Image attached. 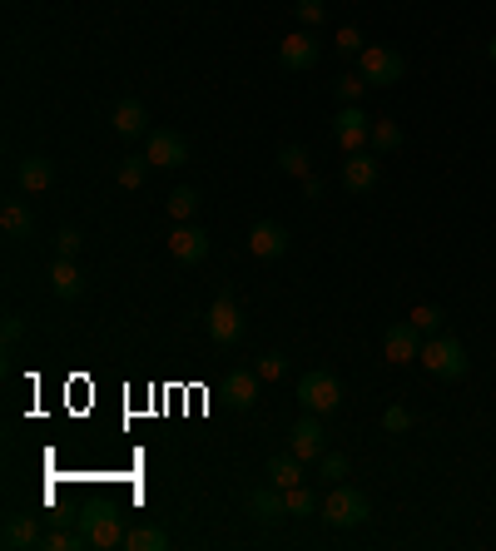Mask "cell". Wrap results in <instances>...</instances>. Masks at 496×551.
Listing matches in <instances>:
<instances>
[{
    "label": "cell",
    "instance_id": "cell-28",
    "mask_svg": "<svg viewBox=\"0 0 496 551\" xmlns=\"http://www.w3.org/2000/svg\"><path fill=\"white\" fill-rule=\"evenodd\" d=\"M80 547H90V537L80 532V527H55V532H45V542H40V551H80Z\"/></svg>",
    "mask_w": 496,
    "mask_h": 551
},
{
    "label": "cell",
    "instance_id": "cell-14",
    "mask_svg": "<svg viewBox=\"0 0 496 551\" xmlns=\"http://www.w3.org/2000/svg\"><path fill=\"white\" fill-rule=\"evenodd\" d=\"M169 254H174L179 264H204V259H209V234H204L199 224H179V229L169 234Z\"/></svg>",
    "mask_w": 496,
    "mask_h": 551
},
{
    "label": "cell",
    "instance_id": "cell-4",
    "mask_svg": "<svg viewBox=\"0 0 496 551\" xmlns=\"http://www.w3.org/2000/svg\"><path fill=\"white\" fill-rule=\"evenodd\" d=\"M358 75L368 80L372 90H392V85L407 75V60H402L397 50H387V45H363V55H358Z\"/></svg>",
    "mask_w": 496,
    "mask_h": 551
},
{
    "label": "cell",
    "instance_id": "cell-25",
    "mask_svg": "<svg viewBox=\"0 0 496 551\" xmlns=\"http://www.w3.org/2000/svg\"><path fill=\"white\" fill-rule=\"evenodd\" d=\"M149 169H154V164H149V154H124L120 169H115V184L134 194V189L144 184V174H149Z\"/></svg>",
    "mask_w": 496,
    "mask_h": 551
},
{
    "label": "cell",
    "instance_id": "cell-34",
    "mask_svg": "<svg viewBox=\"0 0 496 551\" xmlns=\"http://www.w3.org/2000/svg\"><path fill=\"white\" fill-rule=\"evenodd\" d=\"M253 373H258L263 383H278V378L288 373V358H278V353H268V358H258V363H253Z\"/></svg>",
    "mask_w": 496,
    "mask_h": 551
},
{
    "label": "cell",
    "instance_id": "cell-6",
    "mask_svg": "<svg viewBox=\"0 0 496 551\" xmlns=\"http://www.w3.org/2000/svg\"><path fill=\"white\" fill-rule=\"evenodd\" d=\"M248 517L258 522V527H278L283 517H288V492L283 487H273V482H263V487H253L244 497Z\"/></svg>",
    "mask_w": 496,
    "mask_h": 551
},
{
    "label": "cell",
    "instance_id": "cell-27",
    "mask_svg": "<svg viewBox=\"0 0 496 551\" xmlns=\"http://www.w3.org/2000/svg\"><path fill=\"white\" fill-rule=\"evenodd\" d=\"M194 214H199V189L179 184V189L169 194V219H174V224H194Z\"/></svg>",
    "mask_w": 496,
    "mask_h": 551
},
{
    "label": "cell",
    "instance_id": "cell-32",
    "mask_svg": "<svg viewBox=\"0 0 496 551\" xmlns=\"http://www.w3.org/2000/svg\"><path fill=\"white\" fill-rule=\"evenodd\" d=\"M368 90H372V85H368V80H363V75H358V70H353V75H343V80L333 85V95H338L343 105H358V100H363Z\"/></svg>",
    "mask_w": 496,
    "mask_h": 551
},
{
    "label": "cell",
    "instance_id": "cell-9",
    "mask_svg": "<svg viewBox=\"0 0 496 551\" xmlns=\"http://www.w3.org/2000/svg\"><path fill=\"white\" fill-rule=\"evenodd\" d=\"M368 130H372V115H363L358 105H343L338 120H333V139L343 154H363L368 149Z\"/></svg>",
    "mask_w": 496,
    "mask_h": 551
},
{
    "label": "cell",
    "instance_id": "cell-3",
    "mask_svg": "<svg viewBox=\"0 0 496 551\" xmlns=\"http://www.w3.org/2000/svg\"><path fill=\"white\" fill-rule=\"evenodd\" d=\"M298 403H303V413H333L338 403H343V383L328 373V368H308L303 378H298Z\"/></svg>",
    "mask_w": 496,
    "mask_h": 551
},
{
    "label": "cell",
    "instance_id": "cell-23",
    "mask_svg": "<svg viewBox=\"0 0 496 551\" xmlns=\"http://www.w3.org/2000/svg\"><path fill=\"white\" fill-rule=\"evenodd\" d=\"M0 229H5L10 239H30V234H35V214H30L25 204H15V199H10V204L0 209Z\"/></svg>",
    "mask_w": 496,
    "mask_h": 551
},
{
    "label": "cell",
    "instance_id": "cell-15",
    "mask_svg": "<svg viewBox=\"0 0 496 551\" xmlns=\"http://www.w3.org/2000/svg\"><path fill=\"white\" fill-rule=\"evenodd\" d=\"M80 532L90 537V547H124V522L115 512H85L80 517Z\"/></svg>",
    "mask_w": 496,
    "mask_h": 551
},
{
    "label": "cell",
    "instance_id": "cell-35",
    "mask_svg": "<svg viewBox=\"0 0 496 551\" xmlns=\"http://www.w3.org/2000/svg\"><path fill=\"white\" fill-rule=\"evenodd\" d=\"M382 432H392V437H402V432H412V413L392 403V408L382 413Z\"/></svg>",
    "mask_w": 496,
    "mask_h": 551
},
{
    "label": "cell",
    "instance_id": "cell-18",
    "mask_svg": "<svg viewBox=\"0 0 496 551\" xmlns=\"http://www.w3.org/2000/svg\"><path fill=\"white\" fill-rule=\"evenodd\" d=\"M15 179H20V189H25V194H45V189L55 184V164H50L45 154H30V159H20Z\"/></svg>",
    "mask_w": 496,
    "mask_h": 551
},
{
    "label": "cell",
    "instance_id": "cell-24",
    "mask_svg": "<svg viewBox=\"0 0 496 551\" xmlns=\"http://www.w3.org/2000/svg\"><path fill=\"white\" fill-rule=\"evenodd\" d=\"M368 149L372 154H392V149H402V125H397V120H372Z\"/></svg>",
    "mask_w": 496,
    "mask_h": 551
},
{
    "label": "cell",
    "instance_id": "cell-13",
    "mask_svg": "<svg viewBox=\"0 0 496 551\" xmlns=\"http://www.w3.org/2000/svg\"><path fill=\"white\" fill-rule=\"evenodd\" d=\"M288 249H293V239H288L283 224H268V219H263V224L248 229V254H253V259H283Z\"/></svg>",
    "mask_w": 496,
    "mask_h": 551
},
{
    "label": "cell",
    "instance_id": "cell-20",
    "mask_svg": "<svg viewBox=\"0 0 496 551\" xmlns=\"http://www.w3.org/2000/svg\"><path fill=\"white\" fill-rule=\"evenodd\" d=\"M50 293H55V298H80V293H85V278L75 269V259H55V269H50Z\"/></svg>",
    "mask_w": 496,
    "mask_h": 551
},
{
    "label": "cell",
    "instance_id": "cell-11",
    "mask_svg": "<svg viewBox=\"0 0 496 551\" xmlns=\"http://www.w3.org/2000/svg\"><path fill=\"white\" fill-rule=\"evenodd\" d=\"M417 353H422V333H417L407 318H402V323H392V328L382 333V358H387V363H397V368H402V363H417Z\"/></svg>",
    "mask_w": 496,
    "mask_h": 551
},
{
    "label": "cell",
    "instance_id": "cell-7",
    "mask_svg": "<svg viewBox=\"0 0 496 551\" xmlns=\"http://www.w3.org/2000/svg\"><path fill=\"white\" fill-rule=\"evenodd\" d=\"M278 65H283L288 75L313 70V65H318V40H313V30H293V35H283V40H278Z\"/></svg>",
    "mask_w": 496,
    "mask_h": 551
},
{
    "label": "cell",
    "instance_id": "cell-16",
    "mask_svg": "<svg viewBox=\"0 0 496 551\" xmlns=\"http://www.w3.org/2000/svg\"><path fill=\"white\" fill-rule=\"evenodd\" d=\"M40 542H45V532H40L35 517H5V527H0V547L5 551H35Z\"/></svg>",
    "mask_w": 496,
    "mask_h": 551
},
{
    "label": "cell",
    "instance_id": "cell-36",
    "mask_svg": "<svg viewBox=\"0 0 496 551\" xmlns=\"http://www.w3.org/2000/svg\"><path fill=\"white\" fill-rule=\"evenodd\" d=\"M323 15H328V5L323 0H298V20L313 30V25H323Z\"/></svg>",
    "mask_w": 496,
    "mask_h": 551
},
{
    "label": "cell",
    "instance_id": "cell-31",
    "mask_svg": "<svg viewBox=\"0 0 496 551\" xmlns=\"http://www.w3.org/2000/svg\"><path fill=\"white\" fill-rule=\"evenodd\" d=\"M313 467H318V477H323L328 487H338V482L348 477V457H343V452H323Z\"/></svg>",
    "mask_w": 496,
    "mask_h": 551
},
{
    "label": "cell",
    "instance_id": "cell-2",
    "mask_svg": "<svg viewBox=\"0 0 496 551\" xmlns=\"http://www.w3.org/2000/svg\"><path fill=\"white\" fill-rule=\"evenodd\" d=\"M323 522L328 527H363L372 522V502L358 492V487H348V482H338V487H328V497H323Z\"/></svg>",
    "mask_w": 496,
    "mask_h": 551
},
{
    "label": "cell",
    "instance_id": "cell-33",
    "mask_svg": "<svg viewBox=\"0 0 496 551\" xmlns=\"http://www.w3.org/2000/svg\"><path fill=\"white\" fill-rule=\"evenodd\" d=\"M333 45H338V55H363V45H368V40H363V30H358V25H343V30L333 35Z\"/></svg>",
    "mask_w": 496,
    "mask_h": 551
},
{
    "label": "cell",
    "instance_id": "cell-29",
    "mask_svg": "<svg viewBox=\"0 0 496 551\" xmlns=\"http://www.w3.org/2000/svg\"><path fill=\"white\" fill-rule=\"evenodd\" d=\"M313 512H323V497H313L308 482L288 487V517H313Z\"/></svg>",
    "mask_w": 496,
    "mask_h": 551
},
{
    "label": "cell",
    "instance_id": "cell-39",
    "mask_svg": "<svg viewBox=\"0 0 496 551\" xmlns=\"http://www.w3.org/2000/svg\"><path fill=\"white\" fill-rule=\"evenodd\" d=\"M303 194H308V199H323V179H318V174H313V179H303Z\"/></svg>",
    "mask_w": 496,
    "mask_h": 551
},
{
    "label": "cell",
    "instance_id": "cell-10",
    "mask_svg": "<svg viewBox=\"0 0 496 551\" xmlns=\"http://www.w3.org/2000/svg\"><path fill=\"white\" fill-rule=\"evenodd\" d=\"M377 179H382V154L363 149V154H348L343 159V189L348 194H372Z\"/></svg>",
    "mask_w": 496,
    "mask_h": 551
},
{
    "label": "cell",
    "instance_id": "cell-26",
    "mask_svg": "<svg viewBox=\"0 0 496 551\" xmlns=\"http://www.w3.org/2000/svg\"><path fill=\"white\" fill-rule=\"evenodd\" d=\"M278 169H283V174H293L298 184H303V179H313V164H308V149H303V144H283V149H278Z\"/></svg>",
    "mask_w": 496,
    "mask_h": 551
},
{
    "label": "cell",
    "instance_id": "cell-30",
    "mask_svg": "<svg viewBox=\"0 0 496 551\" xmlns=\"http://www.w3.org/2000/svg\"><path fill=\"white\" fill-rule=\"evenodd\" d=\"M407 323H412L422 338H432V333H442V308H432V303H417V308L407 313Z\"/></svg>",
    "mask_w": 496,
    "mask_h": 551
},
{
    "label": "cell",
    "instance_id": "cell-1",
    "mask_svg": "<svg viewBox=\"0 0 496 551\" xmlns=\"http://www.w3.org/2000/svg\"><path fill=\"white\" fill-rule=\"evenodd\" d=\"M417 363H422L432 378L457 383V378H467V343H462V338H452V333H432V338H422Z\"/></svg>",
    "mask_w": 496,
    "mask_h": 551
},
{
    "label": "cell",
    "instance_id": "cell-12",
    "mask_svg": "<svg viewBox=\"0 0 496 551\" xmlns=\"http://www.w3.org/2000/svg\"><path fill=\"white\" fill-rule=\"evenodd\" d=\"M149 164H154V169H179V164H189V139L179 135V130H154V135H149Z\"/></svg>",
    "mask_w": 496,
    "mask_h": 551
},
{
    "label": "cell",
    "instance_id": "cell-19",
    "mask_svg": "<svg viewBox=\"0 0 496 551\" xmlns=\"http://www.w3.org/2000/svg\"><path fill=\"white\" fill-rule=\"evenodd\" d=\"M110 125H115V135H124V139H139L144 130H149V110H144V100H120L115 105V115H110Z\"/></svg>",
    "mask_w": 496,
    "mask_h": 551
},
{
    "label": "cell",
    "instance_id": "cell-38",
    "mask_svg": "<svg viewBox=\"0 0 496 551\" xmlns=\"http://www.w3.org/2000/svg\"><path fill=\"white\" fill-rule=\"evenodd\" d=\"M0 338H5V348H15V343H20V318H15V313H5V323H0Z\"/></svg>",
    "mask_w": 496,
    "mask_h": 551
},
{
    "label": "cell",
    "instance_id": "cell-8",
    "mask_svg": "<svg viewBox=\"0 0 496 551\" xmlns=\"http://www.w3.org/2000/svg\"><path fill=\"white\" fill-rule=\"evenodd\" d=\"M239 333H244L239 303H234L229 293H219V298L209 303V338H214L219 348H234V343H239Z\"/></svg>",
    "mask_w": 496,
    "mask_h": 551
},
{
    "label": "cell",
    "instance_id": "cell-22",
    "mask_svg": "<svg viewBox=\"0 0 496 551\" xmlns=\"http://www.w3.org/2000/svg\"><path fill=\"white\" fill-rule=\"evenodd\" d=\"M169 547V532L164 527H154V522H144V527H129L124 532V551H164Z\"/></svg>",
    "mask_w": 496,
    "mask_h": 551
},
{
    "label": "cell",
    "instance_id": "cell-37",
    "mask_svg": "<svg viewBox=\"0 0 496 551\" xmlns=\"http://www.w3.org/2000/svg\"><path fill=\"white\" fill-rule=\"evenodd\" d=\"M80 254V234L75 229H65L60 239H55V259H75Z\"/></svg>",
    "mask_w": 496,
    "mask_h": 551
},
{
    "label": "cell",
    "instance_id": "cell-40",
    "mask_svg": "<svg viewBox=\"0 0 496 551\" xmlns=\"http://www.w3.org/2000/svg\"><path fill=\"white\" fill-rule=\"evenodd\" d=\"M487 55H492V65H496V35H492V40H487Z\"/></svg>",
    "mask_w": 496,
    "mask_h": 551
},
{
    "label": "cell",
    "instance_id": "cell-21",
    "mask_svg": "<svg viewBox=\"0 0 496 551\" xmlns=\"http://www.w3.org/2000/svg\"><path fill=\"white\" fill-rule=\"evenodd\" d=\"M303 467H308V462H298V457H293V452H283V457H268V482H273V487H283V492H288V487H298V482H303V477H308V472H303Z\"/></svg>",
    "mask_w": 496,
    "mask_h": 551
},
{
    "label": "cell",
    "instance_id": "cell-17",
    "mask_svg": "<svg viewBox=\"0 0 496 551\" xmlns=\"http://www.w3.org/2000/svg\"><path fill=\"white\" fill-rule=\"evenodd\" d=\"M258 388H263V378L248 373V368H234V373L224 378V398H229L234 413H248V408L258 403Z\"/></svg>",
    "mask_w": 496,
    "mask_h": 551
},
{
    "label": "cell",
    "instance_id": "cell-5",
    "mask_svg": "<svg viewBox=\"0 0 496 551\" xmlns=\"http://www.w3.org/2000/svg\"><path fill=\"white\" fill-rule=\"evenodd\" d=\"M288 452H293L298 462H318V457L328 452V432H323L318 413H303L298 422H293V432H288Z\"/></svg>",
    "mask_w": 496,
    "mask_h": 551
}]
</instances>
